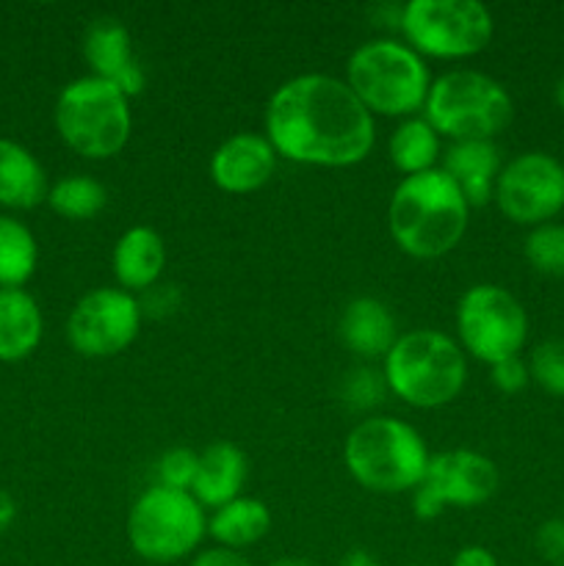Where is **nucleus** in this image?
<instances>
[{
	"instance_id": "nucleus-1",
	"label": "nucleus",
	"mask_w": 564,
	"mask_h": 566,
	"mask_svg": "<svg viewBox=\"0 0 564 566\" xmlns=\"http://www.w3.org/2000/svg\"><path fill=\"white\" fill-rule=\"evenodd\" d=\"M265 138L276 155L293 164L346 169L368 158L376 125L346 81L310 72L271 94Z\"/></svg>"
},
{
	"instance_id": "nucleus-2",
	"label": "nucleus",
	"mask_w": 564,
	"mask_h": 566,
	"mask_svg": "<svg viewBox=\"0 0 564 566\" xmlns=\"http://www.w3.org/2000/svg\"><path fill=\"white\" fill-rule=\"evenodd\" d=\"M468 219V199L440 166L404 177L387 205V230L396 247L415 260H437L453 252L464 238Z\"/></svg>"
},
{
	"instance_id": "nucleus-3",
	"label": "nucleus",
	"mask_w": 564,
	"mask_h": 566,
	"mask_svg": "<svg viewBox=\"0 0 564 566\" xmlns=\"http://www.w3.org/2000/svg\"><path fill=\"white\" fill-rule=\"evenodd\" d=\"M387 390L415 409H437L459 398L468 381V359L453 337L435 329L398 335L382 365Z\"/></svg>"
},
{
	"instance_id": "nucleus-4",
	"label": "nucleus",
	"mask_w": 564,
	"mask_h": 566,
	"mask_svg": "<svg viewBox=\"0 0 564 566\" xmlns=\"http://www.w3.org/2000/svg\"><path fill=\"white\" fill-rule=\"evenodd\" d=\"M429 459L420 431L385 415L354 426L343 446V462L352 479L379 495L412 492L424 481Z\"/></svg>"
},
{
	"instance_id": "nucleus-5",
	"label": "nucleus",
	"mask_w": 564,
	"mask_h": 566,
	"mask_svg": "<svg viewBox=\"0 0 564 566\" xmlns=\"http://www.w3.org/2000/svg\"><path fill=\"white\" fill-rule=\"evenodd\" d=\"M346 83L368 114L409 119L429 97V66L398 39H374L348 55Z\"/></svg>"
},
{
	"instance_id": "nucleus-6",
	"label": "nucleus",
	"mask_w": 564,
	"mask_h": 566,
	"mask_svg": "<svg viewBox=\"0 0 564 566\" xmlns=\"http://www.w3.org/2000/svg\"><path fill=\"white\" fill-rule=\"evenodd\" d=\"M514 103L495 77L476 70H453L431 81L424 119L437 136L457 142H492L509 127Z\"/></svg>"
},
{
	"instance_id": "nucleus-7",
	"label": "nucleus",
	"mask_w": 564,
	"mask_h": 566,
	"mask_svg": "<svg viewBox=\"0 0 564 566\" xmlns=\"http://www.w3.org/2000/svg\"><path fill=\"white\" fill-rule=\"evenodd\" d=\"M55 130L61 142L83 158H114L125 149L133 130L130 99L103 77H77L61 88Z\"/></svg>"
},
{
	"instance_id": "nucleus-8",
	"label": "nucleus",
	"mask_w": 564,
	"mask_h": 566,
	"mask_svg": "<svg viewBox=\"0 0 564 566\" xmlns=\"http://www.w3.org/2000/svg\"><path fill=\"white\" fill-rule=\"evenodd\" d=\"M208 534V520L191 492L149 486L127 514V542L149 564H175L191 556Z\"/></svg>"
},
{
	"instance_id": "nucleus-9",
	"label": "nucleus",
	"mask_w": 564,
	"mask_h": 566,
	"mask_svg": "<svg viewBox=\"0 0 564 566\" xmlns=\"http://www.w3.org/2000/svg\"><path fill=\"white\" fill-rule=\"evenodd\" d=\"M398 28L404 44L424 59L457 61L481 53L492 39V14L476 0H409L401 6Z\"/></svg>"
},
{
	"instance_id": "nucleus-10",
	"label": "nucleus",
	"mask_w": 564,
	"mask_h": 566,
	"mask_svg": "<svg viewBox=\"0 0 564 566\" xmlns=\"http://www.w3.org/2000/svg\"><path fill=\"white\" fill-rule=\"evenodd\" d=\"M457 332L462 352L492 368L518 357L529 337V318L501 285H473L457 304Z\"/></svg>"
},
{
	"instance_id": "nucleus-11",
	"label": "nucleus",
	"mask_w": 564,
	"mask_h": 566,
	"mask_svg": "<svg viewBox=\"0 0 564 566\" xmlns=\"http://www.w3.org/2000/svg\"><path fill=\"white\" fill-rule=\"evenodd\" d=\"M142 304L122 287H94L77 298L66 321V340L86 359H108L125 352L142 329Z\"/></svg>"
},
{
	"instance_id": "nucleus-12",
	"label": "nucleus",
	"mask_w": 564,
	"mask_h": 566,
	"mask_svg": "<svg viewBox=\"0 0 564 566\" xmlns=\"http://www.w3.org/2000/svg\"><path fill=\"white\" fill-rule=\"evenodd\" d=\"M492 199L514 224H547L564 208V166L545 153L518 155L498 175Z\"/></svg>"
},
{
	"instance_id": "nucleus-13",
	"label": "nucleus",
	"mask_w": 564,
	"mask_h": 566,
	"mask_svg": "<svg viewBox=\"0 0 564 566\" xmlns=\"http://www.w3.org/2000/svg\"><path fill=\"white\" fill-rule=\"evenodd\" d=\"M420 484L429 486L442 506L473 509L495 495L501 473L492 459L476 451H442L429 459Z\"/></svg>"
},
{
	"instance_id": "nucleus-14",
	"label": "nucleus",
	"mask_w": 564,
	"mask_h": 566,
	"mask_svg": "<svg viewBox=\"0 0 564 566\" xmlns=\"http://www.w3.org/2000/svg\"><path fill=\"white\" fill-rule=\"evenodd\" d=\"M83 59L94 77L114 83L127 99L142 94L147 75L133 53V39L116 17H97L83 33Z\"/></svg>"
},
{
	"instance_id": "nucleus-15",
	"label": "nucleus",
	"mask_w": 564,
	"mask_h": 566,
	"mask_svg": "<svg viewBox=\"0 0 564 566\" xmlns=\"http://www.w3.org/2000/svg\"><path fill=\"white\" fill-rule=\"evenodd\" d=\"M276 149L260 133H236L210 155V180L227 193H252L274 177Z\"/></svg>"
},
{
	"instance_id": "nucleus-16",
	"label": "nucleus",
	"mask_w": 564,
	"mask_h": 566,
	"mask_svg": "<svg viewBox=\"0 0 564 566\" xmlns=\"http://www.w3.org/2000/svg\"><path fill=\"white\" fill-rule=\"evenodd\" d=\"M337 337L343 348L363 359H385L393 343L398 340V326L390 307L379 298H354L343 307L337 321Z\"/></svg>"
},
{
	"instance_id": "nucleus-17",
	"label": "nucleus",
	"mask_w": 564,
	"mask_h": 566,
	"mask_svg": "<svg viewBox=\"0 0 564 566\" xmlns=\"http://www.w3.org/2000/svg\"><path fill=\"white\" fill-rule=\"evenodd\" d=\"M442 171L457 182L470 208H484L495 197L501 175V149L492 142H457L442 158Z\"/></svg>"
},
{
	"instance_id": "nucleus-18",
	"label": "nucleus",
	"mask_w": 564,
	"mask_h": 566,
	"mask_svg": "<svg viewBox=\"0 0 564 566\" xmlns=\"http://www.w3.org/2000/svg\"><path fill=\"white\" fill-rule=\"evenodd\" d=\"M114 276L122 291L144 293L158 285L166 265V243L153 227H130L114 247Z\"/></svg>"
},
{
	"instance_id": "nucleus-19",
	"label": "nucleus",
	"mask_w": 564,
	"mask_h": 566,
	"mask_svg": "<svg viewBox=\"0 0 564 566\" xmlns=\"http://www.w3.org/2000/svg\"><path fill=\"white\" fill-rule=\"evenodd\" d=\"M247 481V457L232 442H210L197 462L191 495L202 509H221L241 497Z\"/></svg>"
},
{
	"instance_id": "nucleus-20",
	"label": "nucleus",
	"mask_w": 564,
	"mask_h": 566,
	"mask_svg": "<svg viewBox=\"0 0 564 566\" xmlns=\"http://www.w3.org/2000/svg\"><path fill=\"white\" fill-rule=\"evenodd\" d=\"M48 191L42 164L22 144L0 138V205L31 210L48 202Z\"/></svg>"
},
{
	"instance_id": "nucleus-21",
	"label": "nucleus",
	"mask_w": 564,
	"mask_h": 566,
	"mask_svg": "<svg viewBox=\"0 0 564 566\" xmlns=\"http://www.w3.org/2000/svg\"><path fill=\"white\" fill-rule=\"evenodd\" d=\"M42 340V310L20 287L0 291V363H20Z\"/></svg>"
},
{
	"instance_id": "nucleus-22",
	"label": "nucleus",
	"mask_w": 564,
	"mask_h": 566,
	"mask_svg": "<svg viewBox=\"0 0 564 566\" xmlns=\"http://www.w3.org/2000/svg\"><path fill=\"white\" fill-rule=\"evenodd\" d=\"M271 531V512L263 501L254 497H236L227 506L216 509L208 520V536H213L216 545L227 551L252 547Z\"/></svg>"
},
{
	"instance_id": "nucleus-23",
	"label": "nucleus",
	"mask_w": 564,
	"mask_h": 566,
	"mask_svg": "<svg viewBox=\"0 0 564 566\" xmlns=\"http://www.w3.org/2000/svg\"><path fill=\"white\" fill-rule=\"evenodd\" d=\"M387 158L404 177L424 175V171L437 169L440 136L424 116H409L393 130L390 144H387Z\"/></svg>"
},
{
	"instance_id": "nucleus-24",
	"label": "nucleus",
	"mask_w": 564,
	"mask_h": 566,
	"mask_svg": "<svg viewBox=\"0 0 564 566\" xmlns=\"http://www.w3.org/2000/svg\"><path fill=\"white\" fill-rule=\"evenodd\" d=\"M36 238L17 219L0 216V291L22 287L36 271Z\"/></svg>"
},
{
	"instance_id": "nucleus-25",
	"label": "nucleus",
	"mask_w": 564,
	"mask_h": 566,
	"mask_svg": "<svg viewBox=\"0 0 564 566\" xmlns=\"http://www.w3.org/2000/svg\"><path fill=\"white\" fill-rule=\"evenodd\" d=\"M48 205L53 213L70 221H88L100 216L108 205V191L100 180L86 175H70L50 186Z\"/></svg>"
},
{
	"instance_id": "nucleus-26",
	"label": "nucleus",
	"mask_w": 564,
	"mask_h": 566,
	"mask_svg": "<svg viewBox=\"0 0 564 566\" xmlns=\"http://www.w3.org/2000/svg\"><path fill=\"white\" fill-rule=\"evenodd\" d=\"M525 260L540 274L564 280V224H540L525 238Z\"/></svg>"
},
{
	"instance_id": "nucleus-27",
	"label": "nucleus",
	"mask_w": 564,
	"mask_h": 566,
	"mask_svg": "<svg viewBox=\"0 0 564 566\" xmlns=\"http://www.w3.org/2000/svg\"><path fill=\"white\" fill-rule=\"evenodd\" d=\"M529 374L551 396H564V340L540 343L531 354Z\"/></svg>"
},
{
	"instance_id": "nucleus-28",
	"label": "nucleus",
	"mask_w": 564,
	"mask_h": 566,
	"mask_svg": "<svg viewBox=\"0 0 564 566\" xmlns=\"http://www.w3.org/2000/svg\"><path fill=\"white\" fill-rule=\"evenodd\" d=\"M197 462L199 453L188 451V448H171V451H166L155 462V486L191 492L194 475H197Z\"/></svg>"
},
{
	"instance_id": "nucleus-29",
	"label": "nucleus",
	"mask_w": 564,
	"mask_h": 566,
	"mask_svg": "<svg viewBox=\"0 0 564 566\" xmlns=\"http://www.w3.org/2000/svg\"><path fill=\"white\" fill-rule=\"evenodd\" d=\"M385 390V376H382V370L374 368H357L343 379V401L354 409H370L382 403Z\"/></svg>"
},
{
	"instance_id": "nucleus-30",
	"label": "nucleus",
	"mask_w": 564,
	"mask_h": 566,
	"mask_svg": "<svg viewBox=\"0 0 564 566\" xmlns=\"http://www.w3.org/2000/svg\"><path fill=\"white\" fill-rule=\"evenodd\" d=\"M536 553L547 564L564 566V520H547L536 528Z\"/></svg>"
},
{
	"instance_id": "nucleus-31",
	"label": "nucleus",
	"mask_w": 564,
	"mask_h": 566,
	"mask_svg": "<svg viewBox=\"0 0 564 566\" xmlns=\"http://www.w3.org/2000/svg\"><path fill=\"white\" fill-rule=\"evenodd\" d=\"M490 379L498 390L506 392V396H514V392H520L525 385H529L531 374H529V368L523 365V359L512 357V359H503V363L492 365Z\"/></svg>"
},
{
	"instance_id": "nucleus-32",
	"label": "nucleus",
	"mask_w": 564,
	"mask_h": 566,
	"mask_svg": "<svg viewBox=\"0 0 564 566\" xmlns=\"http://www.w3.org/2000/svg\"><path fill=\"white\" fill-rule=\"evenodd\" d=\"M138 304H142V313L160 318V315L175 313L177 291L171 285H155L149 287V291H144V298H138Z\"/></svg>"
},
{
	"instance_id": "nucleus-33",
	"label": "nucleus",
	"mask_w": 564,
	"mask_h": 566,
	"mask_svg": "<svg viewBox=\"0 0 564 566\" xmlns=\"http://www.w3.org/2000/svg\"><path fill=\"white\" fill-rule=\"evenodd\" d=\"M442 512H446V506L437 501V495L429 490V486H426V484L415 486V490H412V514H415V517L424 520V523H429V520L440 517Z\"/></svg>"
},
{
	"instance_id": "nucleus-34",
	"label": "nucleus",
	"mask_w": 564,
	"mask_h": 566,
	"mask_svg": "<svg viewBox=\"0 0 564 566\" xmlns=\"http://www.w3.org/2000/svg\"><path fill=\"white\" fill-rule=\"evenodd\" d=\"M191 566H254L247 556H241L238 551H227V547H210L194 556Z\"/></svg>"
},
{
	"instance_id": "nucleus-35",
	"label": "nucleus",
	"mask_w": 564,
	"mask_h": 566,
	"mask_svg": "<svg viewBox=\"0 0 564 566\" xmlns=\"http://www.w3.org/2000/svg\"><path fill=\"white\" fill-rule=\"evenodd\" d=\"M451 566H501V564H498V558L492 556V551H487V547L468 545L453 556Z\"/></svg>"
},
{
	"instance_id": "nucleus-36",
	"label": "nucleus",
	"mask_w": 564,
	"mask_h": 566,
	"mask_svg": "<svg viewBox=\"0 0 564 566\" xmlns=\"http://www.w3.org/2000/svg\"><path fill=\"white\" fill-rule=\"evenodd\" d=\"M14 517H17L14 501H11L9 492L0 490V534H3L11 523H14Z\"/></svg>"
},
{
	"instance_id": "nucleus-37",
	"label": "nucleus",
	"mask_w": 564,
	"mask_h": 566,
	"mask_svg": "<svg viewBox=\"0 0 564 566\" xmlns=\"http://www.w3.org/2000/svg\"><path fill=\"white\" fill-rule=\"evenodd\" d=\"M337 566H379L376 564V558L370 556L368 551H363V547H357V551H348L346 556L337 562Z\"/></svg>"
},
{
	"instance_id": "nucleus-38",
	"label": "nucleus",
	"mask_w": 564,
	"mask_h": 566,
	"mask_svg": "<svg viewBox=\"0 0 564 566\" xmlns=\"http://www.w3.org/2000/svg\"><path fill=\"white\" fill-rule=\"evenodd\" d=\"M269 566H321V564L310 562V558H276V562H271Z\"/></svg>"
},
{
	"instance_id": "nucleus-39",
	"label": "nucleus",
	"mask_w": 564,
	"mask_h": 566,
	"mask_svg": "<svg viewBox=\"0 0 564 566\" xmlns=\"http://www.w3.org/2000/svg\"><path fill=\"white\" fill-rule=\"evenodd\" d=\"M553 97H556V105L558 108L564 111V75L558 77V83H556V88H553Z\"/></svg>"
},
{
	"instance_id": "nucleus-40",
	"label": "nucleus",
	"mask_w": 564,
	"mask_h": 566,
	"mask_svg": "<svg viewBox=\"0 0 564 566\" xmlns=\"http://www.w3.org/2000/svg\"><path fill=\"white\" fill-rule=\"evenodd\" d=\"M409 566H429V564H409Z\"/></svg>"
}]
</instances>
